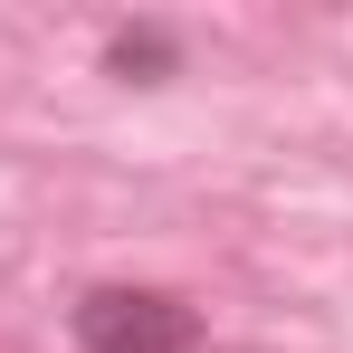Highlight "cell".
<instances>
[{
  "mask_svg": "<svg viewBox=\"0 0 353 353\" xmlns=\"http://www.w3.org/2000/svg\"><path fill=\"white\" fill-rule=\"evenodd\" d=\"M67 344L77 353H201L210 344V315L181 287H153V277H105L67 305Z\"/></svg>",
  "mask_w": 353,
  "mask_h": 353,
  "instance_id": "cell-1",
  "label": "cell"
},
{
  "mask_svg": "<svg viewBox=\"0 0 353 353\" xmlns=\"http://www.w3.org/2000/svg\"><path fill=\"white\" fill-rule=\"evenodd\" d=\"M105 77L115 86H163V77H181V39L163 19H115L105 29Z\"/></svg>",
  "mask_w": 353,
  "mask_h": 353,
  "instance_id": "cell-2",
  "label": "cell"
}]
</instances>
